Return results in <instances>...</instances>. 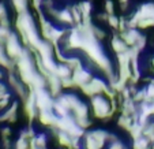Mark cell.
<instances>
[{
  "label": "cell",
  "mask_w": 154,
  "mask_h": 149,
  "mask_svg": "<svg viewBox=\"0 0 154 149\" xmlns=\"http://www.w3.org/2000/svg\"><path fill=\"white\" fill-rule=\"evenodd\" d=\"M90 111L93 114V118L101 120V122H108L113 118L116 112L112 109L111 99L105 94H97V96L90 97Z\"/></svg>",
  "instance_id": "cell-1"
},
{
  "label": "cell",
  "mask_w": 154,
  "mask_h": 149,
  "mask_svg": "<svg viewBox=\"0 0 154 149\" xmlns=\"http://www.w3.org/2000/svg\"><path fill=\"white\" fill-rule=\"evenodd\" d=\"M108 134L105 129L86 130L82 138V149H105L108 146Z\"/></svg>",
  "instance_id": "cell-2"
},
{
  "label": "cell",
  "mask_w": 154,
  "mask_h": 149,
  "mask_svg": "<svg viewBox=\"0 0 154 149\" xmlns=\"http://www.w3.org/2000/svg\"><path fill=\"white\" fill-rule=\"evenodd\" d=\"M108 86V81L105 78H101V77H96L94 75L93 78L90 79V82H87L86 85H83L82 88H79V90L85 94L86 97H93L97 96V94H104L106 92Z\"/></svg>",
  "instance_id": "cell-3"
},
{
  "label": "cell",
  "mask_w": 154,
  "mask_h": 149,
  "mask_svg": "<svg viewBox=\"0 0 154 149\" xmlns=\"http://www.w3.org/2000/svg\"><path fill=\"white\" fill-rule=\"evenodd\" d=\"M4 49H6L7 55H8L12 60L17 62L18 59L22 56L23 49H25L23 44L20 43L19 34L11 32V34L8 36V38H7V41H6V44H4Z\"/></svg>",
  "instance_id": "cell-4"
},
{
  "label": "cell",
  "mask_w": 154,
  "mask_h": 149,
  "mask_svg": "<svg viewBox=\"0 0 154 149\" xmlns=\"http://www.w3.org/2000/svg\"><path fill=\"white\" fill-rule=\"evenodd\" d=\"M22 103H23V114H25V116H26L27 122L33 123L35 119H37V115H38V108H37V104H35L34 92L29 90L27 97Z\"/></svg>",
  "instance_id": "cell-5"
},
{
  "label": "cell",
  "mask_w": 154,
  "mask_h": 149,
  "mask_svg": "<svg viewBox=\"0 0 154 149\" xmlns=\"http://www.w3.org/2000/svg\"><path fill=\"white\" fill-rule=\"evenodd\" d=\"M34 94H35V104H37L38 111H41V109H52L55 97L49 93L48 89H40V90H35Z\"/></svg>",
  "instance_id": "cell-6"
},
{
  "label": "cell",
  "mask_w": 154,
  "mask_h": 149,
  "mask_svg": "<svg viewBox=\"0 0 154 149\" xmlns=\"http://www.w3.org/2000/svg\"><path fill=\"white\" fill-rule=\"evenodd\" d=\"M57 115L53 112V109H41L38 111V115H37V122L40 123L41 126L47 127V129H55L56 126V122H57Z\"/></svg>",
  "instance_id": "cell-7"
},
{
  "label": "cell",
  "mask_w": 154,
  "mask_h": 149,
  "mask_svg": "<svg viewBox=\"0 0 154 149\" xmlns=\"http://www.w3.org/2000/svg\"><path fill=\"white\" fill-rule=\"evenodd\" d=\"M56 101H59L61 105H64V107L71 112L82 100L79 99V96L76 93H72V92L68 90V92H63L60 96L56 97Z\"/></svg>",
  "instance_id": "cell-8"
},
{
  "label": "cell",
  "mask_w": 154,
  "mask_h": 149,
  "mask_svg": "<svg viewBox=\"0 0 154 149\" xmlns=\"http://www.w3.org/2000/svg\"><path fill=\"white\" fill-rule=\"evenodd\" d=\"M94 77V74L91 73L90 68L87 67H81V68H76L75 71H72V79L75 82L76 88H82L83 85H86L87 82H90V79Z\"/></svg>",
  "instance_id": "cell-9"
},
{
  "label": "cell",
  "mask_w": 154,
  "mask_h": 149,
  "mask_svg": "<svg viewBox=\"0 0 154 149\" xmlns=\"http://www.w3.org/2000/svg\"><path fill=\"white\" fill-rule=\"evenodd\" d=\"M18 109H19V103L12 101L6 111L0 112V123H15L18 120Z\"/></svg>",
  "instance_id": "cell-10"
},
{
  "label": "cell",
  "mask_w": 154,
  "mask_h": 149,
  "mask_svg": "<svg viewBox=\"0 0 154 149\" xmlns=\"http://www.w3.org/2000/svg\"><path fill=\"white\" fill-rule=\"evenodd\" d=\"M47 89L49 90V93L52 94L55 99L64 92L63 85H61V79L59 78L56 74H51L47 78Z\"/></svg>",
  "instance_id": "cell-11"
},
{
  "label": "cell",
  "mask_w": 154,
  "mask_h": 149,
  "mask_svg": "<svg viewBox=\"0 0 154 149\" xmlns=\"http://www.w3.org/2000/svg\"><path fill=\"white\" fill-rule=\"evenodd\" d=\"M146 18H154V3H145L138 8V11L132 15V19L137 22V27H138V22Z\"/></svg>",
  "instance_id": "cell-12"
},
{
  "label": "cell",
  "mask_w": 154,
  "mask_h": 149,
  "mask_svg": "<svg viewBox=\"0 0 154 149\" xmlns=\"http://www.w3.org/2000/svg\"><path fill=\"white\" fill-rule=\"evenodd\" d=\"M51 133H52V135L56 138V141H57V144L60 145V148L71 149V146H72V140H74L71 135H68L66 132H60V130H56V129H52Z\"/></svg>",
  "instance_id": "cell-13"
},
{
  "label": "cell",
  "mask_w": 154,
  "mask_h": 149,
  "mask_svg": "<svg viewBox=\"0 0 154 149\" xmlns=\"http://www.w3.org/2000/svg\"><path fill=\"white\" fill-rule=\"evenodd\" d=\"M140 36L142 34L139 33V30H138L137 27H135V29H127L120 33V37L125 41V44H127L128 47H134V45L137 44V41L139 40Z\"/></svg>",
  "instance_id": "cell-14"
},
{
  "label": "cell",
  "mask_w": 154,
  "mask_h": 149,
  "mask_svg": "<svg viewBox=\"0 0 154 149\" xmlns=\"http://www.w3.org/2000/svg\"><path fill=\"white\" fill-rule=\"evenodd\" d=\"M55 19L57 21L60 25H64V26H75V22H74V18H72V14H71L70 8H64V10L57 11Z\"/></svg>",
  "instance_id": "cell-15"
},
{
  "label": "cell",
  "mask_w": 154,
  "mask_h": 149,
  "mask_svg": "<svg viewBox=\"0 0 154 149\" xmlns=\"http://www.w3.org/2000/svg\"><path fill=\"white\" fill-rule=\"evenodd\" d=\"M71 115L74 116V119H76V118H86V116H90V105L82 100V101L79 103L78 105H76L75 108L71 111Z\"/></svg>",
  "instance_id": "cell-16"
},
{
  "label": "cell",
  "mask_w": 154,
  "mask_h": 149,
  "mask_svg": "<svg viewBox=\"0 0 154 149\" xmlns=\"http://www.w3.org/2000/svg\"><path fill=\"white\" fill-rule=\"evenodd\" d=\"M30 142V149H48V137L44 133H38Z\"/></svg>",
  "instance_id": "cell-17"
},
{
  "label": "cell",
  "mask_w": 154,
  "mask_h": 149,
  "mask_svg": "<svg viewBox=\"0 0 154 149\" xmlns=\"http://www.w3.org/2000/svg\"><path fill=\"white\" fill-rule=\"evenodd\" d=\"M137 116H127V115H122L120 114V116L117 118V126H119L120 129H123L124 132H130L131 127L134 126V123L137 122Z\"/></svg>",
  "instance_id": "cell-18"
},
{
  "label": "cell",
  "mask_w": 154,
  "mask_h": 149,
  "mask_svg": "<svg viewBox=\"0 0 154 149\" xmlns=\"http://www.w3.org/2000/svg\"><path fill=\"white\" fill-rule=\"evenodd\" d=\"M111 48L115 53H122V52H124V51H127L130 47L125 44V41L123 40L120 36L115 34L111 40Z\"/></svg>",
  "instance_id": "cell-19"
},
{
  "label": "cell",
  "mask_w": 154,
  "mask_h": 149,
  "mask_svg": "<svg viewBox=\"0 0 154 149\" xmlns=\"http://www.w3.org/2000/svg\"><path fill=\"white\" fill-rule=\"evenodd\" d=\"M131 149H151V142L145 135H142V137H138L135 140H132Z\"/></svg>",
  "instance_id": "cell-20"
},
{
  "label": "cell",
  "mask_w": 154,
  "mask_h": 149,
  "mask_svg": "<svg viewBox=\"0 0 154 149\" xmlns=\"http://www.w3.org/2000/svg\"><path fill=\"white\" fill-rule=\"evenodd\" d=\"M55 74L60 79H66V78H71L72 77V70L66 63H57V68H56Z\"/></svg>",
  "instance_id": "cell-21"
},
{
  "label": "cell",
  "mask_w": 154,
  "mask_h": 149,
  "mask_svg": "<svg viewBox=\"0 0 154 149\" xmlns=\"http://www.w3.org/2000/svg\"><path fill=\"white\" fill-rule=\"evenodd\" d=\"M66 65H67L72 71H75L76 68H81V67H83L85 66L83 62H82V59L78 58V56H67Z\"/></svg>",
  "instance_id": "cell-22"
},
{
  "label": "cell",
  "mask_w": 154,
  "mask_h": 149,
  "mask_svg": "<svg viewBox=\"0 0 154 149\" xmlns=\"http://www.w3.org/2000/svg\"><path fill=\"white\" fill-rule=\"evenodd\" d=\"M52 109H53V112H55L59 118H63V116H68V115H71V112L68 111L64 105H61L59 101H56V99H55V101H53Z\"/></svg>",
  "instance_id": "cell-23"
},
{
  "label": "cell",
  "mask_w": 154,
  "mask_h": 149,
  "mask_svg": "<svg viewBox=\"0 0 154 149\" xmlns=\"http://www.w3.org/2000/svg\"><path fill=\"white\" fill-rule=\"evenodd\" d=\"M35 135H37V133H35L34 127H33L32 125H29L27 127H25V129H22L19 132V137L20 138H25V140H27V141L33 140Z\"/></svg>",
  "instance_id": "cell-24"
},
{
  "label": "cell",
  "mask_w": 154,
  "mask_h": 149,
  "mask_svg": "<svg viewBox=\"0 0 154 149\" xmlns=\"http://www.w3.org/2000/svg\"><path fill=\"white\" fill-rule=\"evenodd\" d=\"M143 129H145V126H142V125H139L138 122H135L134 126L131 127V130L128 132L131 140H135V138H138V137H142L143 135Z\"/></svg>",
  "instance_id": "cell-25"
},
{
  "label": "cell",
  "mask_w": 154,
  "mask_h": 149,
  "mask_svg": "<svg viewBox=\"0 0 154 149\" xmlns=\"http://www.w3.org/2000/svg\"><path fill=\"white\" fill-rule=\"evenodd\" d=\"M132 100H134L137 104H140V103H145V101H149L147 99V93H146V88H142L139 89L138 88V90L134 93V96H132Z\"/></svg>",
  "instance_id": "cell-26"
},
{
  "label": "cell",
  "mask_w": 154,
  "mask_h": 149,
  "mask_svg": "<svg viewBox=\"0 0 154 149\" xmlns=\"http://www.w3.org/2000/svg\"><path fill=\"white\" fill-rule=\"evenodd\" d=\"M11 3L17 14H22V12L27 11V0H11Z\"/></svg>",
  "instance_id": "cell-27"
},
{
  "label": "cell",
  "mask_w": 154,
  "mask_h": 149,
  "mask_svg": "<svg viewBox=\"0 0 154 149\" xmlns=\"http://www.w3.org/2000/svg\"><path fill=\"white\" fill-rule=\"evenodd\" d=\"M79 10H81L82 15H83V19L85 18H90V14H91V3L89 0H85V2H81L78 4Z\"/></svg>",
  "instance_id": "cell-28"
},
{
  "label": "cell",
  "mask_w": 154,
  "mask_h": 149,
  "mask_svg": "<svg viewBox=\"0 0 154 149\" xmlns=\"http://www.w3.org/2000/svg\"><path fill=\"white\" fill-rule=\"evenodd\" d=\"M11 103H12V94H11V92H8L6 96L0 99V112L6 111L10 105H11Z\"/></svg>",
  "instance_id": "cell-29"
},
{
  "label": "cell",
  "mask_w": 154,
  "mask_h": 149,
  "mask_svg": "<svg viewBox=\"0 0 154 149\" xmlns=\"http://www.w3.org/2000/svg\"><path fill=\"white\" fill-rule=\"evenodd\" d=\"M76 125L81 126L82 129L85 130H89L91 127V125H93V120L90 119V116H86V118H76L75 119Z\"/></svg>",
  "instance_id": "cell-30"
},
{
  "label": "cell",
  "mask_w": 154,
  "mask_h": 149,
  "mask_svg": "<svg viewBox=\"0 0 154 149\" xmlns=\"http://www.w3.org/2000/svg\"><path fill=\"white\" fill-rule=\"evenodd\" d=\"M12 149H30V142L25 138L18 137V140L14 142V146Z\"/></svg>",
  "instance_id": "cell-31"
},
{
  "label": "cell",
  "mask_w": 154,
  "mask_h": 149,
  "mask_svg": "<svg viewBox=\"0 0 154 149\" xmlns=\"http://www.w3.org/2000/svg\"><path fill=\"white\" fill-rule=\"evenodd\" d=\"M145 88H146V93H147L149 101H153L154 100V77L147 82V84H146Z\"/></svg>",
  "instance_id": "cell-32"
},
{
  "label": "cell",
  "mask_w": 154,
  "mask_h": 149,
  "mask_svg": "<svg viewBox=\"0 0 154 149\" xmlns=\"http://www.w3.org/2000/svg\"><path fill=\"white\" fill-rule=\"evenodd\" d=\"M10 34H11V30H10V27L0 26V45H4V44H6V41H7V38H8Z\"/></svg>",
  "instance_id": "cell-33"
},
{
  "label": "cell",
  "mask_w": 154,
  "mask_h": 149,
  "mask_svg": "<svg viewBox=\"0 0 154 149\" xmlns=\"http://www.w3.org/2000/svg\"><path fill=\"white\" fill-rule=\"evenodd\" d=\"M108 25L112 27V29H119V25H120V18L116 17L115 14L112 15H108V19H106Z\"/></svg>",
  "instance_id": "cell-34"
},
{
  "label": "cell",
  "mask_w": 154,
  "mask_h": 149,
  "mask_svg": "<svg viewBox=\"0 0 154 149\" xmlns=\"http://www.w3.org/2000/svg\"><path fill=\"white\" fill-rule=\"evenodd\" d=\"M91 29H93V33H94V36H96V38L97 40H104L105 37H106V34H105V32L102 29H100V27H97L96 25H93V26H91Z\"/></svg>",
  "instance_id": "cell-35"
},
{
  "label": "cell",
  "mask_w": 154,
  "mask_h": 149,
  "mask_svg": "<svg viewBox=\"0 0 154 149\" xmlns=\"http://www.w3.org/2000/svg\"><path fill=\"white\" fill-rule=\"evenodd\" d=\"M146 43H147V40H146V36H143V34H142V36L139 37V40L137 41V44H135L134 47L137 48V49H139L140 52H142V51L146 48Z\"/></svg>",
  "instance_id": "cell-36"
},
{
  "label": "cell",
  "mask_w": 154,
  "mask_h": 149,
  "mask_svg": "<svg viewBox=\"0 0 154 149\" xmlns=\"http://www.w3.org/2000/svg\"><path fill=\"white\" fill-rule=\"evenodd\" d=\"M11 134H12V130L10 126H4L0 129V135L2 138H11Z\"/></svg>",
  "instance_id": "cell-37"
},
{
  "label": "cell",
  "mask_w": 154,
  "mask_h": 149,
  "mask_svg": "<svg viewBox=\"0 0 154 149\" xmlns=\"http://www.w3.org/2000/svg\"><path fill=\"white\" fill-rule=\"evenodd\" d=\"M105 12H106L108 15L115 14V6H113V2H112V0H106V2H105Z\"/></svg>",
  "instance_id": "cell-38"
},
{
  "label": "cell",
  "mask_w": 154,
  "mask_h": 149,
  "mask_svg": "<svg viewBox=\"0 0 154 149\" xmlns=\"http://www.w3.org/2000/svg\"><path fill=\"white\" fill-rule=\"evenodd\" d=\"M32 2H33V8H34L37 12H40L41 6L44 4V0H32Z\"/></svg>",
  "instance_id": "cell-39"
},
{
  "label": "cell",
  "mask_w": 154,
  "mask_h": 149,
  "mask_svg": "<svg viewBox=\"0 0 154 149\" xmlns=\"http://www.w3.org/2000/svg\"><path fill=\"white\" fill-rule=\"evenodd\" d=\"M8 92H10V89H8V86H7L6 84H2V85H0V99L6 96Z\"/></svg>",
  "instance_id": "cell-40"
},
{
  "label": "cell",
  "mask_w": 154,
  "mask_h": 149,
  "mask_svg": "<svg viewBox=\"0 0 154 149\" xmlns=\"http://www.w3.org/2000/svg\"><path fill=\"white\" fill-rule=\"evenodd\" d=\"M7 18V8L3 3H0V21Z\"/></svg>",
  "instance_id": "cell-41"
},
{
  "label": "cell",
  "mask_w": 154,
  "mask_h": 149,
  "mask_svg": "<svg viewBox=\"0 0 154 149\" xmlns=\"http://www.w3.org/2000/svg\"><path fill=\"white\" fill-rule=\"evenodd\" d=\"M3 149H11V138H2Z\"/></svg>",
  "instance_id": "cell-42"
},
{
  "label": "cell",
  "mask_w": 154,
  "mask_h": 149,
  "mask_svg": "<svg viewBox=\"0 0 154 149\" xmlns=\"http://www.w3.org/2000/svg\"><path fill=\"white\" fill-rule=\"evenodd\" d=\"M150 65H151V71H153V74H154V56H153V58H151Z\"/></svg>",
  "instance_id": "cell-43"
},
{
  "label": "cell",
  "mask_w": 154,
  "mask_h": 149,
  "mask_svg": "<svg viewBox=\"0 0 154 149\" xmlns=\"http://www.w3.org/2000/svg\"><path fill=\"white\" fill-rule=\"evenodd\" d=\"M3 78H4V73L2 70V67H0V81H3Z\"/></svg>",
  "instance_id": "cell-44"
},
{
  "label": "cell",
  "mask_w": 154,
  "mask_h": 149,
  "mask_svg": "<svg viewBox=\"0 0 154 149\" xmlns=\"http://www.w3.org/2000/svg\"><path fill=\"white\" fill-rule=\"evenodd\" d=\"M119 2H120V3H122V4H127L128 2H130V0H119Z\"/></svg>",
  "instance_id": "cell-45"
},
{
  "label": "cell",
  "mask_w": 154,
  "mask_h": 149,
  "mask_svg": "<svg viewBox=\"0 0 154 149\" xmlns=\"http://www.w3.org/2000/svg\"><path fill=\"white\" fill-rule=\"evenodd\" d=\"M151 149H154V142H153V144H151Z\"/></svg>",
  "instance_id": "cell-46"
},
{
  "label": "cell",
  "mask_w": 154,
  "mask_h": 149,
  "mask_svg": "<svg viewBox=\"0 0 154 149\" xmlns=\"http://www.w3.org/2000/svg\"><path fill=\"white\" fill-rule=\"evenodd\" d=\"M2 84H3V82H2V81H0V85H2Z\"/></svg>",
  "instance_id": "cell-47"
}]
</instances>
